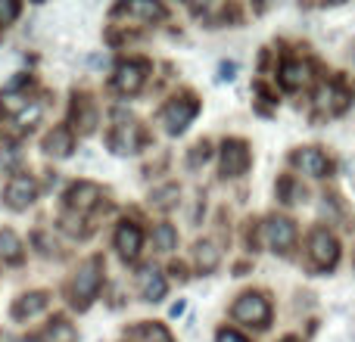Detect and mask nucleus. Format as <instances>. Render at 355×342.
<instances>
[{"mask_svg": "<svg viewBox=\"0 0 355 342\" xmlns=\"http://www.w3.org/2000/svg\"><path fill=\"white\" fill-rule=\"evenodd\" d=\"M141 141H144V131H141V125H137V118L128 116L125 109L112 112V128H110V137H106L112 153H119V156L137 153Z\"/></svg>", "mask_w": 355, "mask_h": 342, "instance_id": "obj_2", "label": "nucleus"}, {"mask_svg": "<svg viewBox=\"0 0 355 342\" xmlns=\"http://www.w3.org/2000/svg\"><path fill=\"white\" fill-rule=\"evenodd\" d=\"M265 243L275 252H287L296 243V224L290 218H268L265 221Z\"/></svg>", "mask_w": 355, "mask_h": 342, "instance_id": "obj_11", "label": "nucleus"}, {"mask_svg": "<svg viewBox=\"0 0 355 342\" xmlns=\"http://www.w3.org/2000/svg\"><path fill=\"white\" fill-rule=\"evenodd\" d=\"M315 106H318V109H327L331 116H337V112H343L346 106H349V93H346L340 84H324L318 93H315Z\"/></svg>", "mask_w": 355, "mask_h": 342, "instance_id": "obj_14", "label": "nucleus"}, {"mask_svg": "<svg viewBox=\"0 0 355 342\" xmlns=\"http://www.w3.org/2000/svg\"><path fill=\"white\" fill-rule=\"evenodd\" d=\"M135 333H137V336H144L147 342H175L166 324H141Z\"/></svg>", "mask_w": 355, "mask_h": 342, "instance_id": "obj_24", "label": "nucleus"}, {"mask_svg": "<svg viewBox=\"0 0 355 342\" xmlns=\"http://www.w3.org/2000/svg\"><path fill=\"white\" fill-rule=\"evenodd\" d=\"M234 72H237V66H234V62H227V66H221V75H218V78H221V81H231Z\"/></svg>", "mask_w": 355, "mask_h": 342, "instance_id": "obj_30", "label": "nucleus"}, {"mask_svg": "<svg viewBox=\"0 0 355 342\" xmlns=\"http://www.w3.org/2000/svg\"><path fill=\"white\" fill-rule=\"evenodd\" d=\"M47 302H50V299H47V293H41V289L19 296V299L12 302V318H16V321L35 318V314H41L44 308H47Z\"/></svg>", "mask_w": 355, "mask_h": 342, "instance_id": "obj_16", "label": "nucleus"}, {"mask_svg": "<svg viewBox=\"0 0 355 342\" xmlns=\"http://www.w3.org/2000/svg\"><path fill=\"white\" fill-rule=\"evenodd\" d=\"M277 190H281V199H284V202H300L302 196H306V190L296 187L293 177H284V181L277 183Z\"/></svg>", "mask_w": 355, "mask_h": 342, "instance_id": "obj_26", "label": "nucleus"}, {"mask_svg": "<svg viewBox=\"0 0 355 342\" xmlns=\"http://www.w3.org/2000/svg\"><path fill=\"white\" fill-rule=\"evenodd\" d=\"M166 293H168V280H166V274H159L156 268H147L141 274V296L147 302H162L166 299Z\"/></svg>", "mask_w": 355, "mask_h": 342, "instance_id": "obj_17", "label": "nucleus"}, {"mask_svg": "<svg viewBox=\"0 0 355 342\" xmlns=\"http://www.w3.org/2000/svg\"><path fill=\"white\" fill-rule=\"evenodd\" d=\"M100 287H103V258L100 255H91L85 264L78 268L75 274V283H72V305L78 312L91 308V302L97 299Z\"/></svg>", "mask_w": 355, "mask_h": 342, "instance_id": "obj_1", "label": "nucleus"}, {"mask_svg": "<svg viewBox=\"0 0 355 342\" xmlns=\"http://www.w3.org/2000/svg\"><path fill=\"white\" fill-rule=\"evenodd\" d=\"M206 159H209V143L202 141V143H196L193 153H190V165H200V162H206Z\"/></svg>", "mask_w": 355, "mask_h": 342, "instance_id": "obj_28", "label": "nucleus"}, {"mask_svg": "<svg viewBox=\"0 0 355 342\" xmlns=\"http://www.w3.org/2000/svg\"><path fill=\"white\" fill-rule=\"evenodd\" d=\"M196 112H200L196 97L184 93V97H175L172 103H166V109H162V125H166L168 134H184L187 125L196 118Z\"/></svg>", "mask_w": 355, "mask_h": 342, "instance_id": "obj_5", "label": "nucleus"}, {"mask_svg": "<svg viewBox=\"0 0 355 342\" xmlns=\"http://www.w3.org/2000/svg\"><path fill=\"white\" fill-rule=\"evenodd\" d=\"M277 81H281L284 91H300L309 81V66L302 60H284L281 72H277Z\"/></svg>", "mask_w": 355, "mask_h": 342, "instance_id": "obj_15", "label": "nucleus"}, {"mask_svg": "<svg viewBox=\"0 0 355 342\" xmlns=\"http://www.w3.org/2000/svg\"><path fill=\"white\" fill-rule=\"evenodd\" d=\"M37 199V181L31 174H12L3 190V202L12 212H25Z\"/></svg>", "mask_w": 355, "mask_h": 342, "instance_id": "obj_7", "label": "nucleus"}, {"mask_svg": "<svg viewBox=\"0 0 355 342\" xmlns=\"http://www.w3.org/2000/svg\"><path fill=\"white\" fill-rule=\"evenodd\" d=\"M281 342H302V339H300V336H284Z\"/></svg>", "mask_w": 355, "mask_h": 342, "instance_id": "obj_33", "label": "nucleus"}, {"mask_svg": "<svg viewBox=\"0 0 355 342\" xmlns=\"http://www.w3.org/2000/svg\"><path fill=\"white\" fill-rule=\"evenodd\" d=\"M75 150V137H72V128L66 125H56L47 137H44V153L53 156V159H69Z\"/></svg>", "mask_w": 355, "mask_h": 342, "instance_id": "obj_13", "label": "nucleus"}, {"mask_svg": "<svg viewBox=\"0 0 355 342\" xmlns=\"http://www.w3.org/2000/svg\"><path fill=\"white\" fill-rule=\"evenodd\" d=\"M116 249H119V255H122L125 262H135V258L141 255V249H144L141 224H135V221H122V224L116 227Z\"/></svg>", "mask_w": 355, "mask_h": 342, "instance_id": "obj_10", "label": "nucleus"}, {"mask_svg": "<svg viewBox=\"0 0 355 342\" xmlns=\"http://www.w3.org/2000/svg\"><path fill=\"white\" fill-rule=\"evenodd\" d=\"M100 199H103V190H100L94 181L72 183V187H69V193H66V206L72 208V212H78V215L94 212V208L100 206Z\"/></svg>", "mask_w": 355, "mask_h": 342, "instance_id": "obj_9", "label": "nucleus"}, {"mask_svg": "<svg viewBox=\"0 0 355 342\" xmlns=\"http://www.w3.org/2000/svg\"><path fill=\"white\" fill-rule=\"evenodd\" d=\"M119 12H137V16H144L147 22H159V19H166V6L162 3H122Z\"/></svg>", "mask_w": 355, "mask_h": 342, "instance_id": "obj_22", "label": "nucleus"}, {"mask_svg": "<svg viewBox=\"0 0 355 342\" xmlns=\"http://www.w3.org/2000/svg\"><path fill=\"white\" fill-rule=\"evenodd\" d=\"M72 118H75V128H81V134H91L94 125H97V109H94L91 97H85V93H75Z\"/></svg>", "mask_w": 355, "mask_h": 342, "instance_id": "obj_18", "label": "nucleus"}, {"mask_svg": "<svg viewBox=\"0 0 355 342\" xmlns=\"http://www.w3.org/2000/svg\"><path fill=\"white\" fill-rule=\"evenodd\" d=\"M215 342H250V339H246L243 333H237V330H231V327H225V330H218Z\"/></svg>", "mask_w": 355, "mask_h": 342, "instance_id": "obj_29", "label": "nucleus"}, {"mask_svg": "<svg viewBox=\"0 0 355 342\" xmlns=\"http://www.w3.org/2000/svg\"><path fill=\"white\" fill-rule=\"evenodd\" d=\"M250 162H252V153H250V147H246V141L231 137V141L221 143V174H225V177L246 174Z\"/></svg>", "mask_w": 355, "mask_h": 342, "instance_id": "obj_8", "label": "nucleus"}, {"mask_svg": "<svg viewBox=\"0 0 355 342\" xmlns=\"http://www.w3.org/2000/svg\"><path fill=\"white\" fill-rule=\"evenodd\" d=\"M309 255H312V264L318 271H331L334 264L340 262V243L327 227H315L309 233Z\"/></svg>", "mask_w": 355, "mask_h": 342, "instance_id": "obj_4", "label": "nucleus"}, {"mask_svg": "<svg viewBox=\"0 0 355 342\" xmlns=\"http://www.w3.org/2000/svg\"><path fill=\"white\" fill-rule=\"evenodd\" d=\"M153 243H156V249H159V252H172L178 246V231L172 224H159L153 231Z\"/></svg>", "mask_w": 355, "mask_h": 342, "instance_id": "obj_23", "label": "nucleus"}, {"mask_svg": "<svg viewBox=\"0 0 355 342\" xmlns=\"http://www.w3.org/2000/svg\"><path fill=\"white\" fill-rule=\"evenodd\" d=\"M44 339L47 342H75L78 339V330H75L66 318H53L47 324V330H44Z\"/></svg>", "mask_w": 355, "mask_h": 342, "instance_id": "obj_21", "label": "nucleus"}, {"mask_svg": "<svg viewBox=\"0 0 355 342\" xmlns=\"http://www.w3.org/2000/svg\"><path fill=\"white\" fill-rule=\"evenodd\" d=\"M231 314L240 321V324L259 327V330H265V327L271 324V305L262 293H243L237 302H234Z\"/></svg>", "mask_w": 355, "mask_h": 342, "instance_id": "obj_3", "label": "nucleus"}, {"mask_svg": "<svg viewBox=\"0 0 355 342\" xmlns=\"http://www.w3.org/2000/svg\"><path fill=\"white\" fill-rule=\"evenodd\" d=\"M22 240L16 237V231H0V258L6 264H19L22 262Z\"/></svg>", "mask_w": 355, "mask_h": 342, "instance_id": "obj_19", "label": "nucleus"}, {"mask_svg": "<svg viewBox=\"0 0 355 342\" xmlns=\"http://www.w3.org/2000/svg\"><path fill=\"white\" fill-rule=\"evenodd\" d=\"M147 78H150V62L147 60H128L116 69L112 87H116L119 93H125V97H135V93H141V87L147 84Z\"/></svg>", "mask_w": 355, "mask_h": 342, "instance_id": "obj_6", "label": "nucleus"}, {"mask_svg": "<svg viewBox=\"0 0 355 342\" xmlns=\"http://www.w3.org/2000/svg\"><path fill=\"white\" fill-rule=\"evenodd\" d=\"M168 271H172L175 277H181V280H184V277H187V274H184V264H181V262H175V264H172V268H168Z\"/></svg>", "mask_w": 355, "mask_h": 342, "instance_id": "obj_31", "label": "nucleus"}, {"mask_svg": "<svg viewBox=\"0 0 355 342\" xmlns=\"http://www.w3.org/2000/svg\"><path fill=\"white\" fill-rule=\"evenodd\" d=\"M16 16H19V3H12V0H0V25H10Z\"/></svg>", "mask_w": 355, "mask_h": 342, "instance_id": "obj_27", "label": "nucleus"}, {"mask_svg": "<svg viewBox=\"0 0 355 342\" xmlns=\"http://www.w3.org/2000/svg\"><path fill=\"white\" fill-rule=\"evenodd\" d=\"M178 199V183H166V187L153 190V196H150V206L153 208H172Z\"/></svg>", "mask_w": 355, "mask_h": 342, "instance_id": "obj_25", "label": "nucleus"}, {"mask_svg": "<svg viewBox=\"0 0 355 342\" xmlns=\"http://www.w3.org/2000/svg\"><path fill=\"white\" fill-rule=\"evenodd\" d=\"M181 312H184V302H178V305H172V318H178Z\"/></svg>", "mask_w": 355, "mask_h": 342, "instance_id": "obj_32", "label": "nucleus"}, {"mask_svg": "<svg viewBox=\"0 0 355 342\" xmlns=\"http://www.w3.org/2000/svg\"><path fill=\"white\" fill-rule=\"evenodd\" d=\"M293 165L302 171V174L309 177H324L327 171H331V162H327V156L321 153L318 147H302L293 153Z\"/></svg>", "mask_w": 355, "mask_h": 342, "instance_id": "obj_12", "label": "nucleus"}, {"mask_svg": "<svg viewBox=\"0 0 355 342\" xmlns=\"http://www.w3.org/2000/svg\"><path fill=\"white\" fill-rule=\"evenodd\" d=\"M218 262H221V252L215 249V243H209V240L196 243V268H200V274H212L218 268Z\"/></svg>", "mask_w": 355, "mask_h": 342, "instance_id": "obj_20", "label": "nucleus"}, {"mask_svg": "<svg viewBox=\"0 0 355 342\" xmlns=\"http://www.w3.org/2000/svg\"><path fill=\"white\" fill-rule=\"evenodd\" d=\"M22 342H41V339H37V336H28V339H22Z\"/></svg>", "mask_w": 355, "mask_h": 342, "instance_id": "obj_34", "label": "nucleus"}]
</instances>
